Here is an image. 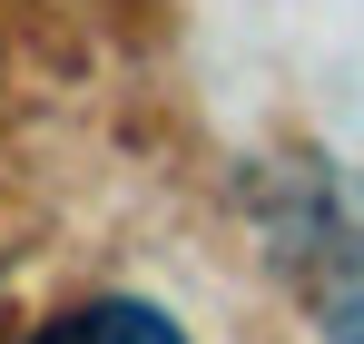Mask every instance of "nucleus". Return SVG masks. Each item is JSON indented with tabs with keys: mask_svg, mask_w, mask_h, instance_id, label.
Masks as SVG:
<instances>
[{
	"mask_svg": "<svg viewBox=\"0 0 364 344\" xmlns=\"http://www.w3.org/2000/svg\"><path fill=\"white\" fill-rule=\"evenodd\" d=\"M30 344H187V325L168 305H148V295H89V305L50 315Z\"/></svg>",
	"mask_w": 364,
	"mask_h": 344,
	"instance_id": "f03ea898",
	"label": "nucleus"
},
{
	"mask_svg": "<svg viewBox=\"0 0 364 344\" xmlns=\"http://www.w3.org/2000/svg\"><path fill=\"white\" fill-rule=\"evenodd\" d=\"M266 246L305 295L325 344H364V177L355 168H286L266 187Z\"/></svg>",
	"mask_w": 364,
	"mask_h": 344,
	"instance_id": "f257e3e1",
	"label": "nucleus"
}]
</instances>
